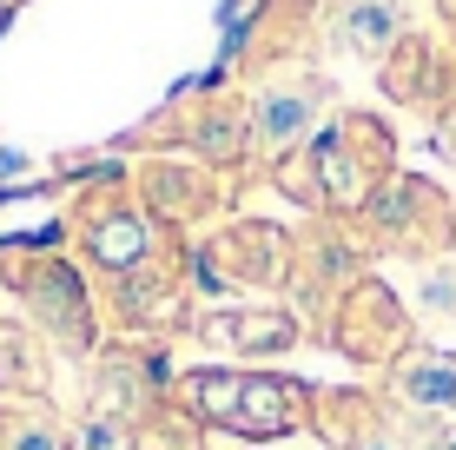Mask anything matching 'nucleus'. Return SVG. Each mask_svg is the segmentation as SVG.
<instances>
[{
	"mask_svg": "<svg viewBox=\"0 0 456 450\" xmlns=\"http://www.w3.org/2000/svg\"><path fill=\"white\" fill-rule=\"evenodd\" d=\"M185 397H192V411H206L212 424L245 430V438H278V430H291L297 405H305V391L285 384V378H232V371H199V378L185 384Z\"/></svg>",
	"mask_w": 456,
	"mask_h": 450,
	"instance_id": "1",
	"label": "nucleus"
},
{
	"mask_svg": "<svg viewBox=\"0 0 456 450\" xmlns=\"http://www.w3.org/2000/svg\"><path fill=\"white\" fill-rule=\"evenodd\" d=\"M324 100H331V86L318 80V73H285V80L258 86V100H251V146L265 152V160H285L311 139L318 127Z\"/></svg>",
	"mask_w": 456,
	"mask_h": 450,
	"instance_id": "2",
	"label": "nucleus"
},
{
	"mask_svg": "<svg viewBox=\"0 0 456 450\" xmlns=\"http://www.w3.org/2000/svg\"><path fill=\"white\" fill-rule=\"evenodd\" d=\"M338 34L357 60H390L403 46V7L397 0H344Z\"/></svg>",
	"mask_w": 456,
	"mask_h": 450,
	"instance_id": "3",
	"label": "nucleus"
},
{
	"mask_svg": "<svg viewBox=\"0 0 456 450\" xmlns=\"http://www.w3.org/2000/svg\"><path fill=\"white\" fill-rule=\"evenodd\" d=\"M139 252H146V219L139 212H106L93 225V258L100 266H133Z\"/></svg>",
	"mask_w": 456,
	"mask_h": 450,
	"instance_id": "4",
	"label": "nucleus"
},
{
	"mask_svg": "<svg viewBox=\"0 0 456 450\" xmlns=\"http://www.w3.org/2000/svg\"><path fill=\"white\" fill-rule=\"evenodd\" d=\"M403 391L417 397V405H436V411H456V364H417L411 378H403Z\"/></svg>",
	"mask_w": 456,
	"mask_h": 450,
	"instance_id": "5",
	"label": "nucleus"
},
{
	"mask_svg": "<svg viewBox=\"0 0 456 450\" xmlns=\"http://www.w3.org/2000/svg\"><path fill=\"white\" fill-rule=\"evenodd\" d=\"M444 146H450V152H456V113H450V127H444Z\"/></svg>",
	"mask_w": 456,
	"mask_h": 450,
	"instance_id": "6",
	"label": "nucleus"
},
{
	"mask_svg": "<svg viewBox=\"0 0 456 450\" xmlns=\"http://www.w3.org/2000/svg\"><path fill=\"white\" fill-rule=\"evenodd\" d=\"M450 450H456V444H450Z\"/></svg>",
	"mask_w": 456,
	"mask_h": 450,
	"instance_id": "7",
	"label": "nucleus"
}]
</instances>
